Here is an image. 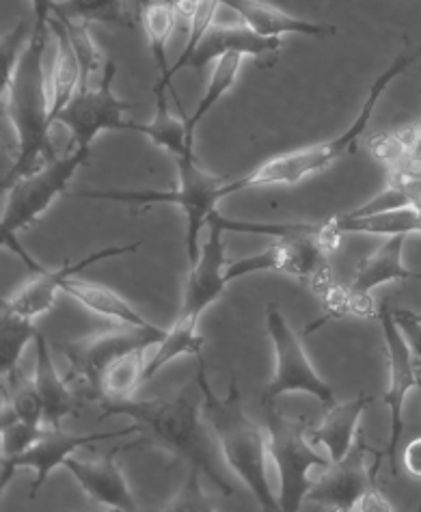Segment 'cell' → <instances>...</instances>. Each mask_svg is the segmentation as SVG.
Segmentation results:
<instances>
[{"mask_svg":"<svg viewBox=\"0 0 421 512\" xmlns=\"http://www.w3.org/2000/svg\"><path fill=\"white\" fill-rule=\"evenodd\" d=\"M54 7H57V0H31L33 9V33H48L50 31V18L54 16Z\"/></svg>","mask_w":421,"mask_h":512,"instance_id":"40","label":"cell"},{"mask_svg":"<svg viewBox=\"0 0 421 512\" xmlns=\"http://www.w3.org/2000/svg\"><path fill=\"white\" fill-rule=\"evenodd\" d=\"M126 435H141L139 424L121 428V430H117V433H89V435H70V433H63L61 428L46 426L42 437H39L29 450H24L22 454L13 456V458H3V482L0 484H3V491H5L9 480L13 478V474H16V469H20V467L33 469L35 480H33L29 497L31 500H35L39 489L44 487L52 471L57 467H63V463L70 456H74L76 450L93 446V443H98V441H106L113 437H126Z\"/></svg>","mask_w":421,"mask_h":512,"instance_id":"14","label":"cell"},{"mask_svg":"<svg viewBox=\"0 0 421 512\" xmlns=\"http://www.w3.org/2000/svg\"><path fill=\"white\" fill-rule=\"evenodd\" d=\"M413 316H415V318H419V320H421V314H417V312H413Z\"/></svg>","mask_w":421,"mask_h":512,"instance_id":"45","label":"cell"},{"mask_svg":"<svg viewBox=\"0 0 421 512\" xmlns=\"http://www.w3.org/2000/svg\"><path fill=\"white\" fill-rule=\"evenodd\" d=\"M141 242H134V245H115V247H106L95 251L87 258H83L80 262L72 264L70 260H65L61 268L57 271H46L44 266H35V277L33 281H29L20 292H16L11 296V299H3V307L11 309V312H18L26 318H37L46 312H50L54 299H57V292H61L63 284L67 279L76 277L78 273H83L85 268L104 262V260H111V258H119V255H128V253H137L139 251Z\"/></svg>","mask_w":421,"mask_h":512,"instance_id":"16","label":"cell"},{"mask_svg":"<svg viewBox=\"0 0 421 512\" xmlns=\"http://www.w3.org/2000/svg\"><path fill=\"white\" fill-rule=\"evenodd\" d=\"M281 48V39L273 37H262L257 35L251 26H212V29L206 33V37L201 39V44L197 46L195 55L190 57L186 67H193L197 74L206 70V65L216 61L223 55H229V52H240L244 57H268V55H277V50Z\"/></svg>","mask_w":421,"mask_h":512,"instance_id":"19","label":"cell"},{"mask_svg":"<svg viewBox=\"0 0 421 512\" xmlns=\"http://www.w3.org/2000/svg\"><path fill=\"white\" fill-rule=\"evenodd\" d=\"M419 141V124L402 126L396 130H385L370 137L368 147L370 154L378 160L380 165L391 169L398 165L404 156H409Z\"/></svg>","mask_w":421,"mask_h":512,"instance_id":"34","label":"cell"},{"mask_svg":"<svg viewBox=\"0 0 421 512\" xmlns=\"http://www.w3.org/2000/svg\"><path fill=\"white\" fill-rule=\"evenodd\" d=\"M417 145H421V121H419V141H417Z\"/></svg>","mask_w":421,"mask_h":512,"instance_id":"43","label":"cell"},{"mask_svg":"<svg viewBox=\"0 0 421 512\" xmlns=\"http://www.w3.org/2000/svg\"><path fill=\"white\" fill-rule=\"evenodd\" d=\"M419 57H421V48L406 50V52H402L400 57L393 59V63L387 67V70L372 83V87L368 91V98H365L363 106L359 109L357 119L352 121L344 134H339V137H335L331 141L301 147V150L285 152V154H279L275 158L266 160V163H262L260 167H255L247 175H242L240 180L227 182L225 184V195L229 197L232 193L247 191V188H260V186L298 184L305 178H311V175L329 169L333 163H337L339 158H346L350 154H355L357 145L363 137L365 128H368L370 119L376 111L380 98H383L385 89L398 76H402L406 70H409V67Z\"/></svg>","mask_w":421,"mask_h":512,"instance_id":"4","label":"cell"},{"mask_svg":"<svg viewBox=\"0 0 421 512\" xmlns=\"http://www.w3.org/2000/svg\"><path fill=\"white\" fill-rule=\"evenodd\" d=\"M91 150L74 147L63 156H54L29 175H22L13 182L5 195L3 210V242L18 240L16 234L26 225L35 223L52 206V201L67 193V184L72 182L74 173L89 160Z\"/></svg>","mask_w":421,"mask_h":512,"instance_id":"8","label":"cell"},{"mask_svg":"<svg viewBox=\"0 0 421 512\" xmlns=\"http://www.w3.org/2000/svg\"><path fill=\"white\" fill-rule=\"evenodd\" d=\"M201 478L203 474L195 467H188V476L180 491L175 493L167 506H162L165 512H216L219 506H214V502L206 495L201 487Z\"/></svg>","mask_w":421,"mask_h":512,"instance_id":"37","label":"cell"},{"mask_svg":"<svg viewBox=\"0 0 421 512\" xmlns=\"http://www.w3.org/2000/svg\"><path fill=\"white\" fill-rule=\"evenodd\" d=\"M309 422L285 417L275 407H266L268 454L279 474V504L283 512L301 510L311 489L309 471L329 467L331 458L316 452L309 441Z\"/></svg>","mask_w":421,"mask_h":512,"instance_id":"7","label":"cell"},{"mask_svg":"<svg viewBox=\"0 0 421 512\" xmlns=\"http://www.w3.org/2000/svg\"><path fill=\"white\" fill-rule=\"evenodd\" d=\"M242 59H244V55H240V52H229V55H223L216 59V65H214V70L208 80V89H206V93H203V98L199 100L193 117L186 119V128H188L190 137H195V128L201 124V119L206 117L216 104H219V100L225 96L227 91H232V87L238 80V74H240Z\"/></svg>","mask_w":421,"mask_h":512,"instance_id":"30","label":"cell"},{"mask_svg":"<svg viewBox=\"0 0 421 512\" xmlns=\"http://www.w3.org/2000/svg\"><path fill=\"white\" fill-rule=\"evenodd\" d=\"M210 234L206 245L201 247L199 260L195 266L188 268V279L182 296V305L178 312V322H186V325H197L199 318L206 309L216 303L223 296L225 286L229 284L225 271H227V260H225V240L223 234L225 229L216 223H208Z\"/></svg>","mask_w":421,"mask_h":512,"instance_id":"15","label":"cell"},{"mask_svg":"<svg viewBox=\"0 0 421 512\" xmlns=\"http://www.w3.org/2000/svg\"><path fill=\"white\" fill-rule=\"evenodd\" d=\"M339 234H368V236H411L421 234V201L400 208L378 212H348L329 217Z\"/></svg>","mask_w":421,"mask_h":512,"instance_id":"22","label":"cell"},{"mask_svg":"<svg viewBox=\"0 0 421 512\" xmlns=\"http://www.w3.org/2000/svg\"><path fill=\"white\" fill-rule=\"evenodd\" d=\"M147 441H134L128 446H119L108 450L106 456L98 458V461H80V458L70 456L63 463V467L78 480L85 493H89L95 502L104 504L108 508H115L121 512H137L139 504L134 500L128 482L124 478V471L119 469L115 458L121 452L139 450L145 448Z\"/></svg>","mask_w":421,"mask_h":512,"instance_id":"17","label":"cell"},{"mask_svg":"<svg viewBox=\"0 0 421 512\" xmlns=\"http://www.w3.org/2000/svg\"><path fill=\"white\" fill-rule=\"evenodd\" d=\"M411 279H419L421 281V273H413V277Z\"/></svg>","mask_w":421,"mask_h":512,"instance_id":"44","label":"cell"},{"mask_svg":"<svg viewBox=\"0 0 421 512\" xmlns=\"http://www.w3.org/2000/svg\"><path fill=\"white\" fill-rule=\"evenodd\" d=\"M102 415H126L139 424L147 446H160L182 458L188 467L199 469L216 489L232 495L234 489L214 463V448L208 437V422L203 417V392L199 383L184 385L156 398L104 400ZM102 417V420H104Z\"/></svg>","mask_w":421,"mask_h":512,"instance_id":"1","label":"cell"},{"mask_svg":"<svg viewBox=\"0 0 421 512\" xmlns=\"http://www.w3.org/2000/svg\"><path fill=\"white\" fill-rule=\"evenodd\" d=\"M48 33H33L11 74L3 76V113L18 134V158L3 178V193L20 180L54 158L50 143V98L44 72V52Z\"/></svg>","mask_w":421,"mask_h":512,"instance_id":"2","label":"cell"},{"mask_svg":"<svg viewBox=\"0 0 421 512\" xmlns=\"http://www.w3.org/2000/svg\"><path fill=\"white\" fill-rule=\"evenodd\" d=\"M370 404L372 398L365 394L333 404L331 409L324 411L322 422L309 428V441L327 450L331 463L342 461L357 443V428Z\"/></svg>","mask_w":421,"mask_h":512,"instance_id":"21","label":"cell"},{"mask_svg":"<svg viewBox=\"0 0 421 512\" xmlns=\"http://www.w3.org/2000/svg\"><path fill=\"white\" fill-rule=\"evenodd\" d=\"M156 93V115L149 124H134L130 121L128 130L141 132L152 141L160 150L169 152L173 158L186 154L188 150H195V137H190L186 121H180L169 113V89L156 80L154 85Z\"/></svg>","mask_w":421,"mask_h":512,"instance_id":"26","label":"cell"},{"mask_svg":"<svg viewBox=\"0 0 421 512\" xmlns=\"http://www.w3.org/2000/svg\"><path fill=\"white\" fill-rule=\"evenodd\" d=\"M145 350H132V353L117 359L102 376L100 402L104 400H126L132 398L139 385L145 383Z\"/></svg>","mask_w":421,"mask_h":512,"instance_id":"29","label":"cell"},{"mask_svg":"<svg viewBox=\"0 0 421 512\" xmlns=\"http://www.w3.org/2000/svg\"><path fill=\"white\" fill-rule=\"evenodd\" d=\"M178 163V188L175 191H80L65 193V197L74 199H102L119 201L130 206H152V204H171L184 212L186 219V258L188 268L195 266L201 253L199 236L203 225H208L210 217L216 212V204L223 201L227 180L203 171L197 163L195 150L175 158Z\"/></svg>","mask_w":421,"mask_h":512,"instance_id":"5","label":"cell"},{"mask_svg":"<svg viewBox=\"0 0 421 512\" xmlns=\"http://www.w3.org/2000/svg\"><path fill=\"white\" fill-rule=\"evenodd\" d=\"M419 389H421V374H419Z\"/></svg>","mask_w":421,"mask_h":512,"instance_id":"46","label":"cell"},{"mask_svg":"<svg viewBox=\"0 0 421 512\" xmlns=\"http://www.w3.org/2000/svg\"><path fill=\"white\" fill-rule=\"evenodd\" d=\"M266 331L270 342H273L277 366L273 379H270L262 394L264 407H275V400L279 396L292 392L314 396L320 402L322 411H327L333 404H337L331 385L324 381L314 368V363H311V359L305 353L303 342L298 340L296 331L292 329L290 322L285 320L277 303H270L266 307Z\"/></svg>","mask_w":421,"mask_h":512,"instance_id":"9","label":"cell"},{"mask_svg":"<svg viewBox=\"0 0 421 512\" xmlns=\"http://www.w3.org/2000/svg\"><path fill=\"white\" fill-rule=\"evenodd\" d=\"M149 3V0H134V20L141 22V13H143V7Z\"/></svg>","mask_w":421,"mask_h":512,"instance_id":"42","label":"cell"},{"mask_svg":"<svg viewBox=\"0 0 421 512\" xmlns=\"http://www.w3.org/2000/svg\"><path fill=\"white\" fill-rule=\"evenodd\" d=\"M203 348V338L197 331V325H186V322H173V327L167 331L165 338H162L156 344V353L154 357L147 361L145 366V381L154 379V376L169 366L173 359H178L182 355H201Z\"/></svg>","mask_w":421,"mask_h":512,"instance_id":"31","label":"cell"},{"mask_svg":"<svg viewBox=\"0 0 421 512\" xmlns=\"http://www.w3.org/2000/svg\"><path fill=\"white\" fill-rule=\"evenodd\" d=\"M221 3L236 11L244 24L251 26L262 37L281 39V35H307L322 39L333 37L337 33V29L331 24H318L290 16V13H285L275 5H268L264 0H221Z\"/></svg>","mask_w":421,"mask_h":512,"instance_id":"20","label":"cell"},{"mask_svg":"<svg viewBox=\"0 0 421 512\" xmlns=\"http://www.w3.org/2000/svg\"><path fill=\"white\" fill-rule=\"evenodd\" d=\"M117 76V63L108 59L104 65V74L100 85L95 89L78 91L72 102L59 113L57 121L65 128L72 130V147H83L91 150L93 139L108 130H128L130 121H124V113H128L134 104L119 100L113 91V80Z\"/></svg>","mask_w":421,"mask_h":512,"instance_id":"12","label":"cell"},{"mask_svg":"<svg viewBox=\"0 0 421 512\" xmlns=\"http://www.w3.org/2000/svg\"><path fill=\"white\" fill-rule=\"evenodd\" d=\"M197 361V383L203 392V417H206L212 435L216 443H219L225 463L247 484L262 510H281L279 497L273 495V489H270L268 482L266 428L253 422L247 411H244L236 379H232V385H229L227 398H219L210 387L203 357L199 355Z\"/></svg>","mask_w":421,"mask_h":512,"instance_id":"3","label":"cell"},{"mask_svg":"<svg viewBox=\"0 0 421 512\" xmlns=\"http://www.w3.org/2000/svg\"><path fill=\"white\" fill-rule=\"evenodd\" d=\"M380 327H383L385 335V346H387V361H389V387L383 396V402L389 409L391 417V426H389V441L385 452L380 454V458L387 456L389 458V467L391 474H398V446H400V437L404 430V402L409 392H413L415 387H419V368L415 363V353L409 344V340L404 338V333L398 325L396 314L391 312L389 305L385 303L378 309L376 314ZM380 458L376 463H380Z\"/></svg>","mask_w":421,"mask_h":512,"instance_id":"11","label":"cell"},{"mask_svg":"<svg viewBox=\"0 0 421 512\" xmlns=\"http://www.w3.org/2000/svg\"><path fill=\"white\" fill-rule=\"evenodd\" d=\"M57 16H67L83 22H98L108 26H126L132 29L137 20L126 9V0H65L54 7Z\"/></svg>","mask_w":421,"mask_h":512,"instance_id":"33","label":"cell"},{"mask_svg":"<svg viewBox=\"0 0 421 512\" xmlns=\"http://www.w3.org/2000/svg\"><path fill=\"white\" fill-rule=\"evenodd\" d=\"M404 469L409 471L413 478L421 480V437L413 439L404 450Z\"/></svg>","mask_w":421,"mask_h":512,"instance_id":"41","label":"cell"},{"mask_svg":"<svg viewBox=\"0 0 421 512\" xmlns=\"http://www.w3.org/2000/svg\"><path fill=\"white\" fill-rule=\"evenodd\" d=\"M221 5H223L221 0H197L193 20H190V29H188V42H186V46L182 50L180 59L175 61V65L171 67V80L175 78V74L184 70V67L190 61V57L195 55V50L201 44V39L206 37V33L214 26L216 11H219Z\"/></svg>","mask_w":421,"mask_h":512,"instance_id":"36","label":"cell"},{"mask_svg":"<svg viewBox=\"0 0 421 512\" xmlns=\"http://www.w3.org/2000/svg\"><path fill=\"white\" fill-rule=\"evenodd\" d=\"M50 31L57 37V57H54L52 76H50V126L57 124L59 113L80 89V80H83V67H80L76 50L70 42L63 22L52 16L50 18Z\"/></svg>","mask_w":421,"mask_h":512,"instance_id":"24","label":"cell"},{"mask_svg":"<svg viewBox=\"0 0 421 512\" xmlns=\"http://www.w3.org/2000/svg\"><path fill=\"white\" fill-rule=\"evenodd\" d=\"M398 508L393 506L387 497L376 487V482L370 484L365 493L359 497V502L352 512H396Z\"/></svg>","mask_w":421,"mask_h":512,"instance_id":"39","label":"cell"},{"mask_svg":"<svg viewBox=\"0 0 421 512\" xmlns=\"http://www.w3.org/2000/svg\"><path fill=\"white\" fill-rule=\"evenodd\" d=\"M141 24L149 39V48H152V55L156 59V65L160 70V83L165 85L173 93V80H171V67L167 63V44L169 37L178 24V16H175L173 0H160V3H149L143 7L141 13Z\"/></svg>","mask_w":421,"mask_h":512,"instance_id":"27","label":"cell"},{"mask_svg":"<svg viewBox=\"0 0 421 512\" xmlns=\"http://www.w3.org/2000/svg\"><path fill=\"white\" fill-rule=\"evenodd\" d=\"M3 400L9 402L22 422L31 426H46L44 404L39 398L35 381H31L20 368L3 374Z\"/></svg>","mask_w":421,"mask_h":512,"instance_id":"32","label":"cell"},{"mask_svg":"<svg viewBox=\"0 0 421 512\" xmlns=\"http://www.w3.org/2000/svg\"><path fill=\"white\" fill-rule=\"evenodd\" d=\"M393 314H396L398 325L404 333V338L409 340L415 357L421 361V320L415 318L413 312H409V309H396Z\"/></svg>","mask_w":421,"mask_h":512,"instance_id":"38","label":"cell"},{"mask_svg":"<svg viewBox=\"0 0 421 512\" xmlns=\"http://www.w3.org/2000/svg\"><path fill=\"white\" fill-rule=\"evenodd\" d=\"M37 335L39 331L33 325V318L3 307V314H0V374L20 368L24 348L35 344Z\"/></svg>","mask_w":421,"mask_h":512,"instance_id":"28","label":"cell"},{"mask_svg":"<svg viewBox=\"0 0 421 512\" xmlns=\"http://www.w3.org/2000/svg\"><path fill=\"white\" fill-rule=\"evenodd\" d=\"M35 353H37V363H35L33 381L39 392V398H42V404H44V422L46 426L61 428L63 417H67L70 413H78L80 400L70 392V389H67L61 374L57 372V368H54L48 340L42 333H39L35 340Z\"/></svg>","mask_w":421,"mask_h":512,"instance_id":"23","label":"cell"},{"mask_svg":"<svg viewBox=\"0 0 421 512\" xmlns=\"http://www.w3.org/2000/svg\"><path fill=\"white\" fill-rule=\"evenodd\" d=\"M339 238H342V234L337 232L329 219L311 223L303 234L277 238L275 245L266 247L264 251L229 262L225 277L227 281H234L253 273H285L307 281L311 290H316L322 294V299H327L337 288L333 284L329 255L337 249Z\"/></svg>","mask_w":421,"mask_h":512,"instance_id":"6","label":"cell"},{"mask_svg":"<svg viewBox=\"0 0 421 512\" xmlns=\"http://www.w3.org/2000/svg\"><path fill=\"white\" fill-rule=\"evenodd\" d=\"M374 469L365 465V446L357 441L352 450L329 467L324 474L311 484L307 502L322 504L337 512H352L365 489L374 484Z\"/></svg>","mask_w":421,"mask_h":512,"instance_id":"18","label":"cell"},{"mask_svg":"<svg viewBox=\"0 0 421 512\" xmlns=\"http://www.w3.org/2000/svg\"><path fill=\"white\" fill-rule=\"evenodd\" d=\"M167 335V329L158 325L139 327V325H119L95 331L85 338L61 342L57 348L61 355L70 361L72 374L85 385V396L100 400V385L106 370L113 366L117 359L141 350L156 346Z\"/></svg>","mask_w":421,"mask_h":512,"instance_id":"10","label":"cell"},{"mask_svg":"<svg viewBox=\"0 0 421 512\" xmlns=\"http://www.w3.org/2000/svg\"><path fill=\"white\" fill-rule=\"evenodd\" d=\"M46 426H31L22 422L13 413L9 402L3 400V420H0V433H3V458H13L29 450L33 443L42 437Z\"/></svg>","mask_w":421,"mask_h":512,"instance_id":"35","label":"cell"},{"mask_svg":"<svg viewBox=\"0 0 421 512\" xmlns=\"http://www.w3.org/2000/svg\"><path fill=\"white\" fill-rule=\"evenodd\" d=\"M61 292L67 296H72L74 301H78L83 307H87L89 312L106 316L115 322H121V325H139V327H154L152 320H147L141 312H137L124 296L117 294L115 290L106 288L102 284H93V281L87 279H78L72 277L67 279Z\"/></svg>","mask_w":421,"mask_h":512,"instance_id":"25","label":"cell"},{"mask_svg":"<svg viewBox=\"0 0 421 512\" xmlns=\"http://www.w3.org/2000/svg\"><path fill=\"white\" fill-rule=\"evenodd\" d=\"M406 238L409 236H389L383 245L357 266L346 288H335L324 299V307H327L331 318H339L350 312H363L368 307L372 290L391 284V281L413 277V271H409L402 260Z\"/></svg>","mask_w":421,"mask_h":512,"instance_id":"13","label":"cell"}]
</instances>
